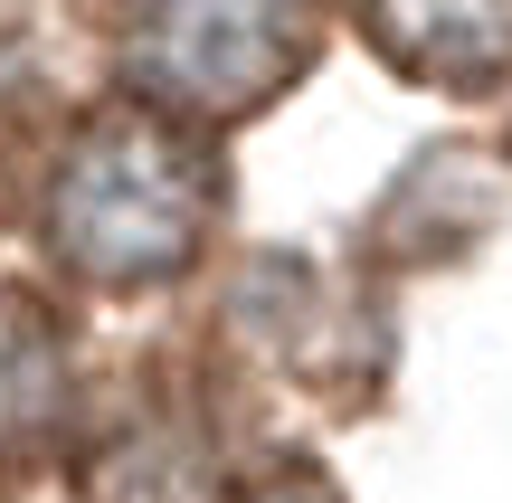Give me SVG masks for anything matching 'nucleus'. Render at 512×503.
<instances>
[{"mask_svg": "<svg viewBox=\"0 0 512 503\" xmlns=\"http://www.w3.org/2000/svg\"><path fill=\"white\" fill-rule=\"evenodd\" d=\"M209 200H219L209 152L171 114H105L57 171L48 238L95 285H162L200 257Z\"/></svg>", "mask_w": 512, "mask_h": 503, "instance_id": "nucleus-1", "label": "nucleus"}, {"mask_svg": "<svg viewBox=\"0 0 512 503\" xmlns=\"http://www.w3.org/2000/svg\"><path fill=\"white\" fill-rule=\"evenodd\" d=\"M124 67L181 124H228L313 67L304 0H143L124 29Z\"/></svg>", "mask_w": 512, "mask_h": 503, "instance_id": "nucleus-2", "label": "nucleus"}, {"mask_svg": "<svg viewBox=\"0 0 512 503\" xmlns=\"http://www.w3.org/2000/svg\"><path fill=\"white\" fill-rule=\"evenodd\" d=\"M361 19L427 86L484 95L512 76V0H361Z\"/></svg>", "mask_w": 512, "mask_h": 503, "instance_id": "nucleus-3", "label": "nucleus"}]
</instances>
